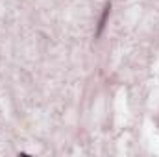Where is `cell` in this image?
I'll return each mask as SVG.
<instances>
[{
  "mask_svg": "<svg viewBox=\"0 0 159 157\" xmlns=\"http://www.w3.org/2000/svg\"><path fill=\"white\" fill-rule=\"evenodd\" d=\"M109 15H111V4L107 2V4L104 6V11H102L100 19H98V26H96L94 37H100V35L104 34V30H106V26H107V20H109Z\"/></svg>",
  "mask_w": 159,
  "mask_h": 157,
  "instance_id": "cell-1",
  "label": "cell"
}]
</instances>
